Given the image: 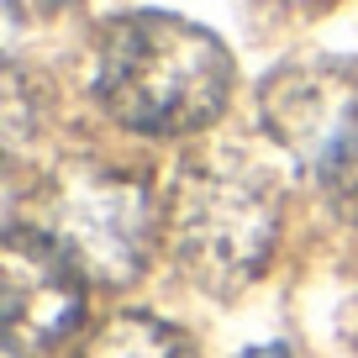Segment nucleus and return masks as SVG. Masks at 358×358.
<instances>
[{"instance_id": "f257e3e1", "label": "nucleus", "mask_w": 358, "mask_h": 358, "mask_svg": "<svg viewBox=\"0 0 358 358\" xmlns=\"http://www.w3.org/2000/svg\"><path fill=\"white\" fill-rule=\"evenodd\" d=\"M232 58L206 27L164 11L116 16L95 48V101L143 137H190L227 111Z\"/></svg>"}, {"instance_id": "f03ea898", "label": "nucleus", "mask_w": 358, "mask_h": 358, "mask_svg": "<svg viewBox=\"0 0 358 358\" xmlns=\"http://www.w3.org/2000/svg\"><path fill=\"white\" fill-rule=\"evenodd\" d=\"M280 206V179L243 148L190 158L164 201V237L174 248V264L206 295L248 290L274 253Z\"/></svg>"}, {"instance_id": "7ed1b4c3", "label": "nucleus", "mask_w": 358, "mask_h": 358, "mask_svg": "<svg viewBox=\"0 0 358 358\" xmlns=\"http://www.w3.org/2000/svg\"><path fill=\"white\" fill-rule=\"evenodd\" d=\"M164 211L153 206L143 179L111 164H64L37 190V237L58 248L85 280L132 285L153 258V237Z\"/></svg>"}, {"instance_id": "20e7f679", "label": "nucleus", "mask_w": 358, "mask_h": 358, "mask_svg": "<svg viewBox=\"0 0 358 358\" xmlns=\"http://www.w3.org/2000/svg\"><path fill=\"white\" fill-rule=\"evenodd\" d=\"M258 116L316 190L332 201L358 195V64L306 58L274 69L258 90Z\"/></svg>"}, {"instance_id": "39448f33", "label": "nucleus", "mask_w": 358, "mask_h": 358, "mask_svg": "<svg viewBox=\"0 0 358 358\" xmlns=\"http://www.w3.org/2000/svg\"><path fill=\"white\" fill-rule=\"evenodd\" d=\"M85 274L48 237L11 227L0 258V306H6V353L53 358L85 327Z\"/></svg>"}, {"instance_id": "423d86ee", "label": "nucleus", "mask_w": 358, "mask_h": 358, "mask_svg": "<svg viewBox=\"0 0 358 358\" xmlns=\"http://www.w3.org/2000/svg\"><path fill=\"white\" fill-rule=\"evenodd\" d=\"M74 358H195V343L148 311H122L95 327Z\"/></svg>"}, {"instance_id": "0eeeda50", "label": "nucleus", "mask_w": 358, "mask_h": 358, "mask_svg": "<svg viewBox=\"0 0 358 358\" xmlns=\"http://www.w3.org/2000/svg\"><path fill=\"white\" fill-rule=\"evenodd\" d=\"M237 358H290V348L285 343H264V348H248V353H237Z\"/></svg>"}, {"instance_id": "6e6552de", "label": "nucleus", "mask_w": 358, "mask_h": 358, "mask_svg": "<svg viewBox=\"0 0 358 358\" xmlns=\"http://www.w3.org/2000/svg\"><path fill=\"white\" fill-rule=\"evenodd\" d=\"M48 6H64V0H48Z\"/></svg>"}]
</instances>
